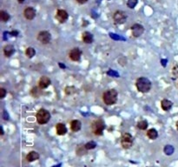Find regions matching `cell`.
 I'll return each instance as SVG.
<instances>
[{"label":"cell","mask_w":178,"mask_h":167,"mask_svg":"<svg viewBox=\"0 0 178 167\" xmlns=\"http://www.w3.org/2000/svg\"><path fill=\"white\" fill-rule=\"evenodd\" d=\"M118 93L115 89H110L104 92L103 94V100L105 104L112 105L115 104L117 101Z\"/></svg>","instance_id":"obj_1"},{"label":"cell","mask_w":178,"mask_h":167,"mask_svg":"<svg viewBox=\"0 0 178 167\" xmlns=\"http://www.w3.org/2000/svg\"><path fill=\"white\" fill-rule=\"evenodd\" d=\"M136 86L140 92L146 93L151 89V82L146 78H139L136 82Z\"/></svg>","instance_id":"obj_2"},{"label":"cell","mask_w":178,"mask_h":167,"mask_svg":"<svg viewBox=\"0 0 178 167\" xmlns=\"http://www.w3.org/2000/svg\"><path fill=\"white\" fill-rule=\"evenodd\" d=\"M37 121L40 125L47 124L51 119V113L45 109H40L37 113Z\"/></svg>","instance_id":"obj_3"},{"label":"cell","mask_w":178,"mask_h":167,"mask_svg":"<svg viewBox=\"0 0 178 167\" xmlns=\"http://www.w3.org/2000/svg\"><path fill=\"white\" fill-rule=\"evenodd\" d=\"M104 128H105V124L101 119L95 120L91 124V131L95 135H97V136L102 135L103 132H104Z\"/></svg>","instance_id":"obj_4"},{"label":"cell","mask_w":178,"mask_h":167,"mask_svg":"<svg viewBox=\"0 0 178 167\" xmlns=\"http://www.w3.org/2000/svg\"><path fill=\"white\" fill-rule=\"evenodd\" d=\"M133 137L129 133H123L121 138V145L124 149H129L133 145Z\"/></svg>","instance_id":"obj_5"},{"label":"cell","mask_w":178,"mask_h":167,"mask_svg":"<svg viewBox=\"0 0 178 167\" xmlns=\"http://www.w3.org/2000/svg\"><path fill=\"white\" fill-rule=\"evenodd\" d=\"M37 40L43 44H49L51 40V35L49 31H40L37 35Z\"/></svg>","instance_id":"obj_6"},{"label":"cell","mask_w":178,"mask_h":167,"mask_svg":"<svg viewBox=\"0 0 178 167\" xmlns=\"http://www.w3.org/2000/svg\"><path fill=\"white\" fill-rule=\"evenodd\" d=\"M126 18H127V15L123 11H116L113 15V19H114L115 23L118 24V25L123 24L126 21Z\"/></svg>","instance_id":"obj_7"},{"label":"cell","mask_w":178,"mask_h":167,"mask_svg":"<svg viewBox=\"0 0 178 167\" xmlns=\"http://www.w3.org/2000/svg\"><path fill=\"white\" fill-rule=\"evenodd\" d=\"M143 31H144V28L142 25L135 24L131 26V32H132L133 37H138L142 36Z\"/></svg>","instance_id":"obj_8"},{"label":"cell","mask_w":178,"mask_h":167,"mask_svg":"<svg viewBox=\"0 0 178 167\" xmlns=\"http://www.w3.org/2000/svg\"><path fill=\"white\" fill-rule=\"evenodd\" d=\"M81 55H82V52L79 50V48H73V49L70 50V51L69 53V56H70V59L72 61H75V62L80 60Z\"/></svg>","instance_id":"obj_9"},{"label":"cell","mask_w":178,"mask_h":167,"mask_svg":"<svg viewBox=\"0 0 178 167\" xmlns=\"http://www.w3.org/2000/svg\"><path fill=\"white\" fill-rule=\"evenodd\" d=\"M69 18V14L66 11L64 10H58L56 15V18L60 22V23H64Z\"/></svg>","instance_id":"obj_10"},{"label":"cell","mask_w":178,"mask_h":167,"mask_svg":"<svg viewBox=\"0 0 178 167\" xmlns=\"http://www.w3.org/2000/svg\"><path fill=\"white\" fill-rule=\"evenodd\" d=\"M51 79L48 77L43 76L39 79V81H38V87L40 89H45V88H47L51 85Z\"/></svg>","instance_id":"obj_11"},{"label":"cell","mask_w":178,"mask_h":167,"mask_svg":"<svg viewBox=\"0 0 178 167\" xmlns=\"http://www.w3.org/2000/svg\"><path fill=\"white\" fill-rule=\"evenodd\" d=\"M24 16L28 20H32L36 16V11L32 7H27L24 11Z\"/></svg>","instance_id":"obj_12"},{"label":"cell","mask_w":178,"mask_h":167,"mask_svg":"<svg viewBox=\"0 0 178 167\" xmlns=\"http://www.w3.org/2000/svg\"><path fill=\"white\" fill-rule=\"evenodd\" d=\"M56 131H57L58 135H59V136H64V135H65L66 132H67V128H66V126H65L64 124L58 123V124L56 125Z\"/></svg>","instance_id":"obj_13"},{"label":"cell","mask_w":178,"mask_h":167,"mask_svg":"<svg viewBox=\"0 0 178 167\" xmlns=\"http://www.w3.org/2000/svg\"><path fill=\"white\" fill-rule=\"evenodd\" d=\"M82 39L85 44H91L93 42V35L89 31H84L82 35Z\"/></svg>","instance_id":"obj_14"},{"label":"cell","mask_w":178,"mask_h":167,"mask_svg":"<svg viewBox=\"0 0 178 167\" xmlns=\"http://www.w3.org/2000/svg\"><path fill=\"white\" fill-rule=\"evenodd\" d=\"M172 105H173V103L169 99H162L161 101V107L165 111L169 110L172 108Z\"/></svg>","instance_id":"obj_15"},{"label":"cell","mask_w":178,"mask_h":167,"mask_svg":"<svg viewBox=\"0 0 178 167\" xmlns=\"http://www.w3.org/2000/svg\"><path fill=\"white\" fill-rule=\"evenodd\" d=\"M14 52H15V49H14L13 45L7 44L4 47V53L5 55V57H11V56L13 55Z\"/></svg>","instance_id":"obj_16"},{"label":"cell","mask_w":178,"mask_h":167,"mask_svg":"<svg viewBox=\"0 0 178 167\" xmlns=\"http://www.w3.org/2000/svg\"><path fill=\"white\" fill-rule=\"evenodd\" d=\"M81 127H82V124H81V122L79 120H72L71 121V123H70V129L73 132H76L80 131Z\"/></svg>","instance_id":"obj_17"},{"label":"cell","mask_w":178,"mask_h":167,"mask_svg":"<svg viewBox=\"0 0 178 167\" xmlns=\"http://www.w3.org/2000/svg\"><path fill=\"white\" fill-rule=\"evenodd\" d=\"M39 158V154L37 152V151H30L28 153V155L26 156V159L29 161V162H33L35 160H37Z\"/></svg>","instance_id":"obj_18"},{"label":"cell","mask_w":178,"mask_h":167,"mask_svg":"<svg viewBox=\"0 0 178 167\" xmlns=\"http://www.w3.org/2000/svg\"><path fill=\"white\" fill-rule=\"evenodd\" d=\"M147 136H148V138H149L150 139L154 140V139H156V138L158 137V132H157V131H156V129L151 128V129H150V130L147 132Z\"/></svg>","instance_id":"obj_19"},{"label":"cell","mask_w":178,"mask_h":167,"mask_svg":"<svg viewBox=\"0 0 178 167\" xmlns=\"http://www.w3.org/2000/svg\"><path fill=\"white\" fill-rule=\"evenodd\" d=\"M0 19H1V21L4 22V23L8 22V20L10 19L9 13L5 12V11H1V12H0Z\"/></svg>","instance_id":"obj_20"},{"label":"cell","mask_w":178,"mask_h":167,"mask_svg":"<svg viewBox=\"0 0 178 167\" xmlns=\"http://www.w3.org/2000/svg\"><path fill=\"white\" fill-rule=\"evenodd\" d=\"M35 54H36V50L32 47H28L26 49V50H25V55L27 56L28 58H30V59L33 58L34 56H35Z\"/></svg>","instance_id":"obj_21"},{"label":"cell","mask_w":178,"mask_h":167,"mask_svg":"<svg viewBox=\"0 0 178 167\" xmlns=\"http://www.w3.org/2000/svg\"><path fill=\"white\" fill-rule=\"evenodd\" d=\"M137 128L140 130H146L148 128V122L146 120H141L137 123Z\"/></svg>","instance_id":"obj_22"},{"label":"cell","mask_w":178,"mask_h":167,"mask_svg":"<svg viewBox=\"0 0 178 167\" xmlns=\"http://www.w3.org/2000/svg\"><path fill=\"white\" fill-rule=\"evenodd\" d=\"M164 152L166 155H171L174 152V147L172 145H166L164 147Z\"/></svg>","instance_id":"obj_23"},{"label":"cell","mask_w":178,"mask_h":167,"mask_svg":"<svg viewBox=\"0 0 178 167\" xmlns=\"http://www.w3.org/2000/svg\"><path fill=\"white\" fill-rule=\"evenodd\" d=\"M137 5V0H128L127 2V6L130 9L135 8Z\"/></svg>","instance_id":"obj_24"},{"label":"cell","mask_w":178,"mask_h":167,"mask_svg":"<svg viewBox=\"0 0 178 167\" xmlns=\"http://www.w3.org/2000/svg\"><path fill=\"white\" fill-rule=\"evenodd\" d=\"M84 146H85V148H86L87 150H92V149L96 148L97 144H96V142H94V141H91V142H88Z\"/></svg>","instance_id":"obj_25"},{"label":"cell","mask_w":178,"mask_h":167,"mask_svg":"<svg viewBox=\"0 0 178 167\" xmlns=\"http://www.w3.org/2000/svg\"><path fill=\"white\" fill-rule=\"evenodd\" d=\"M76 88L73 87V86H68L65 88V93L68 94V95H72L76 92Z\"/></svg>","instance_id":"obj_26"},{"label":"cell","mask_w":178,"mask_h":167,"mask_svg":"<svg viewBox=\"0 0 178 167\" xmlns=\"http://www.w3.org/2000/svg\"><path fill=\"white\" fill-rule=\"evenodd\" d=\"M40 89V88H39ZM39 89L37 88V87H34V88H32L31 89V95L33 96V97H39V95H40V91H39Z\"/></svg>","instance_id":"obj_27"},{"label":"cell","mask_w":178,"mask_h":167,"mask_svg":"<svg viewBox=\"0 0 178 167\" xmlns=\"http://www.w3.org/2000/svg\"><path fill=\"white\" fill-rule=\"evenodd\" d=\"M172 74L175 78H178V65H175L172 68Z\"/></svg>","instance_id":"obj_28"},{"label":"cell","mask_w":178,"mask_h":167,"mask_svg":"<svg viewBox=\"0 0 178 167\" xmlns=\"http://www.w3.org/2000/svg\"><path fill=\"white\" fill-rule=\"evenodd\" d=\"M6 93H7V91L5 88H0V98L3 99L5 97Z\"/></svg>","instance_id":"obj_29"},{"label":"cell","mask_w":178,"mask_h":167,"mask_svg":"<svg viewBox=\"0 0 178 167\" xmlns=\"http://www.w3.org/2000/svg\"><path fill=\"white\" fill-rule=\"evenodd\" d=\"M107 73H108V75L112 76V77H115V78H118V77H119V74H118V73H116V72H113L112 70H110Z\"/></svg>","instance_id":"obj_30"},{"label":"cell","mask_w":178,"mask_h":167,"mask_svg":"<svg viewBox=\"0 0 178 167\" xmlns=\"http://www.w3.org/2000/svg\"><path fill=\"white\" fill-rule=\"evenodd\" d=\"M76 1L78 3V4H80V5H83V4H85L88 0H76Z\"/></svg>","instance_id":"obj_31"},{"label":"cell","mask_w":178,"mask_h":167,"mask_svg":"<svg viewBox=\"0 0 178 167\" xmlns=\"http://www.w3.org/2000/svg\"><path fill=\"white\" fill-rule=\"evenodd\" d=\"M166 62H167V60H165V59H164V60H163V59L162 60V65H163V66L166 65Z\"/></svg>","instance_id":"obj_32"},{"label":"cell","mask_w":178,"mask_h":167,"mask_svg":"<svg viewBox=\"0 0 178 167\" xmlns=\"http://www.w3.org/2000/svg\"><path fill=\"white\" fill-rule=\"evenodd\" d=\"M4 135V130H3V127L1 126V136Z\"/></svg>","instance_id":"obj_33"},{"label":"cell","mask_w":178,"mask_h":167,"mask_svg":"<svg viewBox=\"0 0 178 167\" xmlns=\"http://www.w3.org/2000/svg\"><path fill=\"white\" fill-rule=\"evenodd\" d=\"M18 3L22 4V3H24V0H18Z\"/></svg>","instance_id":"obj_34"},{"label":"cell","mask_w":178,"mask_h":167,"mask_svg":"<svg viewBox=\"0 0 178 167\" xmlns=\"http://www.w3.org/2000/svg\"><path fill=\"white\" fill-rule=\"evenodd\" d=\"M59 65H60V67H62V68H65V66H64V65H61V64H60V63H59Z\"/></svg>","instance_id":"obj_35"},{"label":"cell","mask_w":178,"mask_h":167,"mask_svg":"<svg viewBox=\"0 0 178 167\" xmlns=\"http://www.w3.org/2000/svg\"><path fill=\"white\" fill-rule=\"evenodd\" d=\"M175 126H176V129H177V131H178V121L176 122V124H175Z\"/></svg>","instance_id":"obj_36"}]
</instances>
